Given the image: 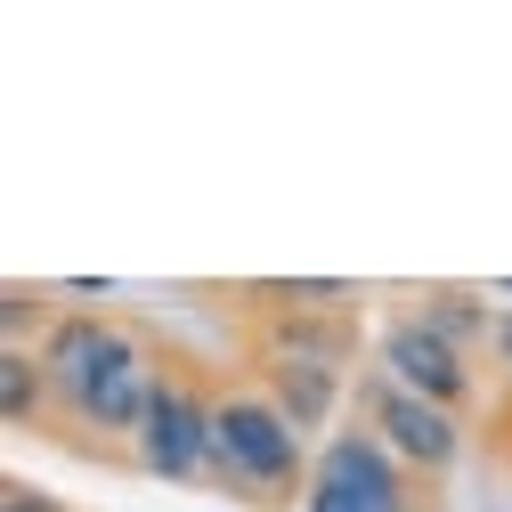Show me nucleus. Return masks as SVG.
Returning a JSON list of instances; mask_svg holds the SVG:
<instances>
[{
    "label": "nucleus",
    "mask_w": 512,
    "mask_h": 512,
    "mask_svg": "<svg viewBox=\"0 0 512 512\" xmlns=\"http://www.w3.org/2000/svg\"><path fill=\"white\" fill-rule=\"evenodd\" d=\"M155 391H163L155 350H147V342H122V350H114V366L90 382L82 423H98V431H139V423H147V407H155Z\"/></svg>",
    "instance_id": "0eeeda50"
},
{
    "label": "nucleus",
    "mask_w": 512,
    "mask_h": 512,
    "mask_svg": "<svg viewBox=\"0 0 512 512\" xmlns=\"http://www.w3.org/2000/svg\"><path fill=\"white\" fill-rule=\"evenodd\" d=\"M488 350H496V358L512 366V317H496V326H488Z\"/></svg>",
    "instance_id": "f8f14e48"
},
{
    "label": "nucleus",
    "mask_w": 512,
    "mask_h": 512,
    "mask_svg": "<svg viewBox=\"0 0 512 512\" xmlns=\"http://www.w3.org/2000/svg\"><path fill=\"white\" fill-rule=\"evenodd\" d=\"M382 374H391L399 391L431 399V407H464V399H472V366H464V350L447 342L439 326H423V317L382 326Z\"/></svg>",
    "instance_id": "39448f33"
},
{
    "label": "nucleus",
    "mask_w": 512,
    "mask_h": 512,
    "mask_svg": "<svg viewBox=\"0 0 512 512\" xmlns=\"http://www.w3.org/2000/svg\"><path fill=\"white\" fill-rule=\"evenodd\" d=\"M269 382H277V407L293 415V431H309L317 415L334 407V374H326V366H285V358H277Z\"/></svg>",
    "instance_id": "6e6552de"
},
{
    "label": "nucleus",
    "mask_w": 512,
    "mask_h": 512,
    "mask_svg": "<svg viewBox=\"0 0 512 512\" xmlns=\"http://www.w3.org/2000/svg\"><path fill=\"white\" fill-rule=\"evenodd\" d=\"M139 464H147L155 480H196V472H212V399L196 391V382L163 374V391H155V407H147V423H139Z\"/></svg>",
    "instance_id": "7ed1b4c3"
},
{
    "label": "nucleus",
    "mask_w": 512,
    "mask_h": 512,
    "mask_svg": "<svg viewBox=\"0 0 512 512\" xmlns=\"http://www.w3.org/2000/svg\"><path fill=\"white\" fill-rule=\"evenodd\" d=\"M212 472L244 480V488H293L301 480V431L277 399L228 391L212 399Z\"/></svg>",
    "instance_id": "f257e3e1"
},
{
    "label": "nucleus",
    "mask_w": 512,
    "mask_h": 512,
    "mask_svg": "<svg viewBox=\"0 0 512 512\" xmlns=\"http://www.w3.org/2000/svg\"><path fill=\"white\" fill-rule=\"evenodd\" d=\"M301 512H407L399 456H391L374 431H342V439H326V456L309 464Z\"/></svg>",
    "instance_id": "f03ea898"
},
{
    "label": "nucleus",
    "mask_w": 512,
    "mask_h": 512,
    "mask_svg": "<svg viewBox=\"0 0 512 512\" xmlns=\"http://www.w3.org/2000/svg\"><path fill=\"white\" fill-rule=\"evenodd\" d=\"M269 301H293V309H342L350 301V285H334V277H301V285H261Z\"/></svg>",
    "instance_id": "9d476101"
},
{
    "label": "nucleus",
    "mask_w": 512,
    "mask_h": 512,
    "mask_svg": "<svg viewBox=\"0 0 512 512\" xmlns=\"http://www.w3.org/2000/svg\"><path fill=\"white\" fill-rule=\"evenodd\" d=\"M41 391H49L41 358H25V350L9 342V350H0V415H9V423H25V415L41 407Z\"/></svg>",
    "instance_id": "1a4fd4ad"
},
{
    "label": "nucleus",
    "mask_w": 512,
    "mask_h": 512,
    "mask_svg": "<svg viewBox=\"0 0 512 512\" xmlns=\"http://www.w3.org/2000/svg\"><path fill=\"white\" fill-rule=\"evenodd\" d=\"M366 407H374V439L391 447L399 464H415V472H447V464L464 456V423H456V407H431V399L399 391V382H374Z\"/></svg>",
    "instance_id": "20e7f679"
},
{
    "label": "nucleus",
    "mask_w": 512,
    "mask_h": 512,
    "mask_svg": "<svg viewBox=\"0 0 512 512\" xmlns=\"http://www.w3.org/2000/svg\"><path fill=\"white\" fill-rule=\"evenodd\" d=\"M131 342V334H114L106 317L90 309V317H57V326L41 334V374H49V391L66 399L74 415H82V399H90V382L114 366V350Z\"/></svg>",
    "instance_id": "423d86ee"
},
{
    "label": "nucleus",
    "mask_w": 512,
    "mask_h": 512,
    "mask_svg": "<svg viewBox=\"0 0 512 512\" xmlns=\"http://www.w3.org/2000/svg\"><path fill=\"white\" fill-rule=\"evenodd\" d=\"M0 512H57V504L33 496V488H0Z\"/></svg>",
    "instance_id": "9b49d317"
}]
</instances>
